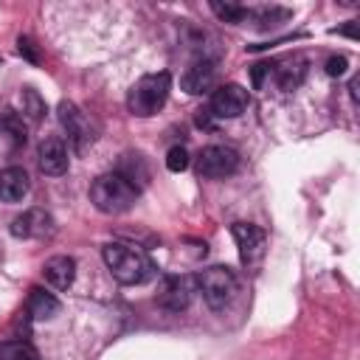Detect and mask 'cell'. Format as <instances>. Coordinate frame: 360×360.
Listing matches in <instances>:
<instances>
[{"instance_id": "6da1fadb", "label": "cell", "mask_w": 360, "mask_h": 360, "mask_svg": "<svg viewBox=\"0 0 360 360\" xmlns=\"http://www.w3.org/2000/svg\"><path fill=\"white\" fill-rule=\"evenodd\" d=\"M101 256H104V264L118 284L135 287V284H146L155 276V264L149 262V256L132 245L110 242V245H104Z\"/></svg>"}, {"instance_id": "7a4b0ae2", "label": "cell", "mask_w": 360, "mask_h": 360, "mask_svg": "<svg viewBox=\"0 0 360 360\" xmlns=\"http://www.w3.org/2000/svg\"><path fill=\"white\" fill-rule=\"evenodd\" d=\"M135 200H138V186H132L118 172L101 174L90 186V202L101 214H124L135 205Z\"/></svg>"}, {"instance_id": "3957f363", "label": "cell", "mask_w": 360, "mask_h": 360, "mask_svg": "<svg viewBox=\"0 0 360 360\" xmlns=\"http://www.w3.org/2000/svg\"><path fill=\"white\" fill-rule=\"evenodd\" d=\"M169 90H172V76L166 70L146 73L132 84V90L127 96V107H129V112H135L141 118H149L166 104Z\"/></svg>"}, {"instance_id": "277c9868", "label": "cell", "mask_w": 360, "mask_h": 360, "mask_svg": "<svg viewBox=\"0 0 360 360\" xmlns=\"http://www.w3.org/2000/svg\"><path fill=\"white\" fill-rule=\"evenodd\" d=\"M194 284L211 309H225L231 304V298L236 295V276L225 264H211V267L200 270Z\"/></svg>"}, {"instance_id": "5b68a950", "label": "cell", "mask_w": 360, "mask_h": 360, "mask_svg": "<svg viewBox=\"0 0 360 360\" xmlns=\"http://www.w3.org/2000/svg\"><path fill=\"white\" fill-rule=\"evenodd\" d=\"M236 169H239V155H236V149H231V146L211 143V146H205V149L200 152V158H197V172H200V177H208V180L231 177Z\"/></svg>"}, {"instance_id": "8992f818", "label": "cell", "mask_w": 360, "mask_h": 360, "mask_svg": "<svg viewBox=\"0 0 360 360\" xmlns=\"http://www.w3.org/2000/svg\"><path fill=\"white\" fill-rule=\"evenodd\" d=\"M233 239H236V248H239V259L245 267H256L264 256V231L259 225H250V222H233L231 228Z\"/></svg>"}, {"instance_id": "52a82bcc", "label": "cell", "mask_w": 360, "mask_h": 360, "mask_svg": "<svg viewBox=\"0 0 360 360\" xmlns=\"http://www.w3.org/2000/svg\"><path fill=\"white\" fill-rule=\"evenodd\" d=\"M248 90L239 87V84H222L211 93V104H208V112L217 115V118H236L248 110Z\"/></svg>"}, {"instance_id": "ba28073f", "label": "cell", "mask_w": 360, "mask_h": 360, "mask_svg": "<svg viewBox=\"0 0 360 360\" xmlns=\"http://www.w3.org/2000/svg\"><path fill=\"white\" fill-rule=\"evenodd\" d=\"M194 295V278L188 276H166L158 290V304L169 312H183L191 304Z\"/></svg>"}, {"instance_id": "9c48e42d", "label": "cell", "mask_w": 360, "mask_h": 360, "mask_svg": "<svg viewBox=\"0 0 360 360\" xmlns=\"http://www.w3.org/2000/svg\"><path fill=\"white\" fill-rule=\"evenodd\" d=\"M11 233L17 239H45L53 233V219L42 208H28L11 222Z\"/></svg>"}, {"instance_id": "30bf717a", "label": "cell", "mask_w": 360, "mask_h": 360, "mask_svg": "<svg viewBox=\"0 0 360 360\" xmlns=\"http://www.w3.org/2000/svg\"><path fill=\"white\" fill-rule=\"evenodd\" d=\"M59 121H62V127L68 129V138H70V143L82 152L90 141H93V132H90V121L84 118V112L76 107V104H70V101H62L59 104Z\"/></svg>"}, {"instance_id": "8fae6325", "label": "cell", "mask_w": 360, "mask_h": 360, "mask_svg": "<svg viewBox=\"0 0 360 360\" xmlns=\"http://www.w3.org/2000/svg\"><path fill=\"white\" fill-rule=\"evenodd\" d=\"M37 160H39V169L42 174H51V177H59L68 172V149H65V141L51 135L39 143V152H37Z\"/></svg>"}, {"instance_id": "7c38bea8", "label": "cell", "mask_w": 360, "mask_h": 360, "mask_svg": "<svg viewBox=\"0 0 360 360\" xmlns=\"http://www.w3.org/2000/svg\"><path fill=\"white\" fill-rule=\"evenodd\" d=\"M214 79H217V65L211 59H202V62H194L183 79H180V87L191 96H200V93H208L214 87Z\"/></svg>"}, {"instance_id": "4fadbf2b", "label": "cell", "mask_w": 360, "mask_h": 360, "mask_svg": "<svg viewBox=\"0 0 360 360\" xmlns=\"http://www.w3.org/2000/svg\"><path fill=\"white\" fill-rule=\"evenodd\" d=\"M31 188L28 172L22 166H6L0 172V200L3 202H20Z\"/></svg>"}, {"instance_id": "5bb4252c", "label": "cell", "mask_w": 360, "mask_h": 360, "mask_svg": "<svg viewBox=\"0 0 360 360\" xmlns=\"http://www.w3.org/2000/svg\"><path fill=\"white\" fill-rule=\"evenodd\" d=\"M42 276L51 287L56 290H68L76 278V262L70 256H51L45 264H42Z\"/></svg>"}, {"instance_id": "9a60e30c", "label": "cell", "mask_w": 360, "mask_h": 360, "mask_svg": "<svg viewBox=\"0 0 360 360\" xmlns=\"http://www.w3.org/2000/svg\"><path fill=\"white\" fill-rule=\"evenodd\" d=\"M62 304L56 301V295H51L48 290L42 287H31V295H28V312L37 318V321H48L53 315H59Z\"/></svg>"}, {"instance_id": "2e32d148", "label": "cell", "mask_w": 360, "mask_h": 360, "mask_svg": "<svg viewBox=\"0 0 360 360\" xmlns=\"http://www.w3.org/2000/svg\"><path fill=\"white\" fill-rule=\"evenodd\" d=\"M304 73H307V68L301 59H287L284 65L276 68V82L281 90H295L304 82Z\"/></svg>"}, {"instance_id": "e0dca14e", "label": "cell", "mask_w": 360, "mask_h": 360, "mask_svg": "<svg viewBox=\"0 0 360 360\" xmlns=\"http://www.w3.org/2000/svg\"><path fill=\"white\" fill-rule=\"evenodd\" d=\"M0 360H39V352L28 340H6L0 343Z\"/></svg>"}, {"instance_id": "ac0fdd59", "label": "cell", "mask_w": 360, "mask_h": 360, "mask_svg": "<svg viewBox=\"0 0 360 360\" xmlns=\"http://www.w3.org/2000/svg\"><path fill=\"white\" fill-rule=\"evenodd\" d=\"M0 129L8 132V138H11L14 143H25V127H22V118H20L17 112L3 110V112H0Z\"/></svg>"}, {"instance_id": "d6986e66", "label": "cell", "mask_w": 360, "mask_h": 360, "mask_svg": "<svg viewBox=\"0 0 360 360\" xmlns=\"http://www.w3.org/2000/svg\"><path fill=\"white\" fill-rule=\"evenodd\" d=\"M211 11L222 20V22H231V25H236V22H242L250 11L248 8H242V6H236V3H211Z\"/></svg>"}, {"instance_id": "ffe728a7", "label": "cell", "mask_w": 360, "mask_h": 360, "mask_svg": "<svg viewBox=\"0 0 360 360\" xmlns=\"http://www.w3.org/2000/svg\"><path fill=\"white\" fill-rule=\"evenodd\" d=\"M22 112H25L31 121H39V118L45 115V101H42L39 93L31 90V87L22 90Z\"/></svg>"}, {"instance_id": "44dd1931", "label": "cell", "mask_w": 360, "mask_h": 360, "mask_svg": "<svg viewBox=\"0 0 360 360\" xmlns=\"http://www.w3.org/2000/svg\"><path fill=\"white\" fill-rule=\"evenodd\" d=\"M186 166H188V152L183 146H172L166 152V169L169 172H183Z\"/></svg>"}, {"instance_id": "7402d4cb", "label": "cell", "mask_w": 360, "mask_h": 360, "mask_svg": "<svg viewBox=\"0 0 360 360\" xmlns=\"http://www.w3.org/2000/svg\"><path fill=\"white\" fill-rule=\"evenodd\" d=\"M346 56H329L326 59V73L329 76H340V73H346Z\"/></svg>"}, {"instance_id": "603a6c76", "label": "cell", "mask_w": 360, "mask_h": 360, "mask_svg": "<svg viewBox=\"0 0 360 360\" xmlns=\"http://www.w3.org/2000/svg\"><path fill=\"white\" fill-rule=\"evenodd\" d=\"M17 48H20V53H22L28 62H39V56H37V51H34V42H31L28 37H20V39H17Z\"/></svg>"}, {"instance_id": "cb8c5ba5", "label": "cell", "mask_w": 360, "mask_h": 360, "mask_svg": "<svg viewBox=\"0 0 360 360\" xmlns=\"http://www.w3.org/2000/svg\"><path fill=\"white\" fill-rule=\"evenodd\" d=\"M264 70H270V65H256V68H253V84H256V87L262 84V79H264Z\"/></svg>"}]
</instances>
